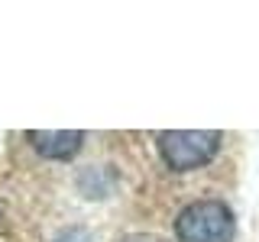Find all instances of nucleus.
<instances>
[{
	"mask_svg": "<svg viewBox=\"0 0 259 242\" xmlns=\"http://www.w3.org/2000/svg\"><path fill=\"white\" fill-rule=\"evenodd\" d=\"M29 142L46 158H71L84 142V133H29Z\"/></svg>",
	"mask_w": 259,
	"mask_h": 242,
	"instance_id": "3",
	"label": "nucleus"
},
{
	"mask_svg": "<svg viewBox=\"0 0 259 242\" xmlns=\"http://www.w3.org/2000/svg\"><path fill=\"white\" fill-rule=\"evenodd\" d=\"M159 155L172 171H194L204 168L221 149V133H207V129H172V133H159Z\"/></svg>",
	"mask_w": 259,
	"mask_h": 242,
	"instance_id": "2",
	"label": "nucleus"
},
{
	"mask_svg": "<svg viewBox=\"0 0 259 242\" xmlns=\"http://www.w3.org/2000/svg\"><path fill=\"white\" fill-rule=\"evenodd\" d=\"M237 223L224 200H194L178 213L175 236L178 242H233Z\"/></svg>",
	"mask_w": 259,
	"mask_h": 242,
	"instance_id": "1",
	"label": "nucleus"
},
{
	"mask_svg": "<svg viewBox=\"0 0 259 242\" xmlns=\"http://www.w3.org/2000/svg\"><path fill=\"white\" fill-rule=\"evenodd\" d=\"M120 242H165V239H159V236H146V232H140V236H126V239H120Z\"/></svg>",
	"mask_w": 259,
	"mask_h": 242,
	"instance_id": "4",
	"label": "nucleus"
}]
</instances>
